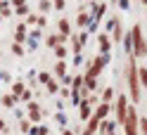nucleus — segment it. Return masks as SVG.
<instances>
[{
    "mask_svg": "<svg viewBox=\"0 0 147 135\" xmlns=\"http://www.w3.org/2000/svg\"><path fill=\"white\" fill-rule=\"evenodd\" d=\"M123 74H126L128 93H131V102H133V107H135L138 102H140V97H142L140 78H138V59H135V55H128V57H126V69H123Z\"/></svg>",
    "mask_w": 147,
    "mask_h": 135,
    "instance_id": "nucleus-1",
    "label": "nucleus"
},
{
    "mask_svg": "<svg viewBox=\"0 0 147 135\" xmlns=\"http://www.w3.org/2000/svg\"><path fill=\"white\" fill-rule=\"evenodd\" d=\"M131 38H133V55H135V59L138 57H145V52H147V38L142 33V24H133Z\"/></svg>",
    "mask_w": 147,
    "mask_h": 135,
    "instance_id": "nucleus-2",
    "label": "nucleus"
},
{
    "mask_svg": "<svg viewBox=\"0 0 147 135\" xmlns=\"http://www.w3.org/2000/svg\"><path fill=\"white\" fill-rule=\"evenodd\" d=\"M123 133H126V135H140V116H138V111H135L133 104L128 107V116H126V123H123Z\"/></svg>",
    "mask_w": 147,
    "mask_h": 135,
    "instance_id": "nucleus-3",
    "label": "nucleus"
},
{
    "mask_svg": "<svg viewBox=\"0 0 147 135\" xmlns=\"http://www.w3.org/2000/svg\"><path fill=\"white\" fill-rule=\"evenodd\" d=\"M126 116H128V95L126 93H119L116 95V126H123L126 123Z\"/></svg>",
    "mask_w": 147,
    "mask_h": 135,
    "instance_id": "nucleus-4",
    "label": "nucleus"
},
{
    "mask_svg": "<svg viewBox=\"0 0 147 135\" xmlns=\"http://www.w3.org/2000/svg\"><path fill=\"white\" fill-rule=\"evenodd\" d=\"M26 116H29V121L33 126H38L43 121V109H40V104L38 102H29V107H26Z\"/></svg>",
    "mask_w": 147,
    "mask_h": 135,
    "instance_id": "nucleus-5",
    "label": "nucleus"
},
{
    "mask_svg": "<svg viewBox=\"0 0 147 135\" xmlns=\"http://www.w3.org/2000/svg\"><path fill=\"white\" fill-rule=\"evenodd\" d=\"M78 119L83 123H88L90 119H93V104H90V100H81V104H78Z\"/></svg>",
    "mask_w": 147,
    "mask_h": 135,
    "instance_id": "nucleus-6",
    "label": "nucleus"
},
{
    "mask_svg": "<svg viewBox=\"0 0 147 135\" xmlns=\"http://www.w3.org/2000/svg\"><path fill=\"white\" fill-rule=\"evenodd\" d=\"M97 45H100V55H112V36L109 33H100L97 36Z\"/></svg>",
    "mask_w": 147,
    "mask_h": 135,
    "instance_id": "nucleus-7",
    "label": "nucleus"
},
{
    "mask_svg": "<svg viewBox=\"0 0 147 135\" xmlns=\"http://www.w3.org/2000/svg\"><path fill=\"white\" fill-rule=\"evenodd\" d=\"M109 111H112V104H105V102H100V104L95 107V109H93V119H97V121H105Z\"/></svg>",
    "mask_w": 147,
    "mask_h": 135,
    "instance_id": "nucleus-8",
    "label": "nucleus"
},
{
    "mask_svg": "<svg viewBox=\"0 0 147 135\" xmlns=\"http://www.w3.org/2000/svg\"><path fill=\"white\" fill-rule=\"evenodd\" d=\"M57 33L64 36V38H71V21L67 19V17H62V19L57 21Z\"/></svg>",
    "mask_w": 147,
    "mask_h": 135,
    "instance_id": "nucleus-9",
    "label": "nucleus"
},
{
    "mask_svg": "<svg viewBox=\"0 0 147 135\" xmlns=\"http://www.w3.org/2000/svg\"><path fill=\"white\" fill-rule=\"evenodd\" d=\"M69 38H64V36H59V33H52V36H48V38H45V45H48V48H59V45H64L67 43Z\"/></svg>",
    "mask_w": 147,
    "mask_h": 135,
    "instance_id": "nucleus-10",
    "label": "nucleus"
},
{
    "mask_svg": "<svg viewBox=\"0 0 147 135\" xmlns=\"http://www.w3.org/2000/svg\"><path fill=\"white\" fill-rule=\"evenodd\" d=\"M114 130H116V121H109V119L100 121V128H97V133H100V135H112Z\"/></svg>",
    "mask_w": 147,
    "mask_h": 135,
    "instance_id": "nucleus-11",
    "label": "nucleus"
},
{
    "mask_svg": "<svg viewBox=\"0 0 147 135\" xmlns=\"http://www.w3.org/2000/svg\"><path fill=\"white\" fill-rule=\"evenodd\" d=\"M90 24H93V17H90L88 12H78V17H76V26H81L83 31H88Z\"/></svg>",
    "mask_w": 147,
    "mask_h": 135,
    "instance_id": "nucleus-12",
    "label": "nucleus"
},
{
    "mask_svg": "<svg viewBox=\"0 0 147 135\" xmlns=\"http://www.w3.org/2000/svg\"><path fill=\"white\" fill-rule=\"evenodd\" d=\"M123 36H126V31H123L121 19H119V24L114 26V31H112V43H123Z\"/></svg>",
    "mask_w": 147,
    "mask_h": 135,
    "instance_id": "nucleus-13",
    "label": "nucleus"
},
{
    "mask_svg": "<svg viewBox=\"0 0 147 135\" xmlns=\"http://www.w3.org/2000/svg\"><path fill=\"white\" fill-rule=\"evenodd\" d=\"M14 33H17V36H14V43H17V45H22L26 38H29V36H26V24H17Z\"/></svg>",
    "mask_w": 147,
    "mask_h": 135,
    "instance_id": "nucleus-14",
    "label": "nucleus"
},
{
    "mask_svg": "<svg viewBox=\"0 0 147 135\" xmlns=\"http://www.w3.org/2000/svg\"><path fill=\"white\" fill-rule=\"evenodd\" d=\"M114 88L112 85H107L105 90H102V95H100V102H105V104H112V100H114Z\"/></svg>",
    "mask_w": 147,
    "mask_h": 135,
    "instance_id": "nucleus-15",
    "label": "nucleus"
},
{
    "mask_svg": "<svg viewBox=\"0 0 147 135\" xmlns=\"http://www.w3.org/2000/svg\"><path fill=\"white\" fill-rule=\"evenodd\" d=\"M52 76L55 78H64V76H67V62H57L55 69H52Z\"/></svg>",
    "mask_w": 147,
    "mask_h": 135,
    "instance_id": "nucleus-16",
    "label": "nucleus"
},
{
    "mask_svg": "<svg viewBox=\"0 0 147 135\" xmlns=\"http://www.w3.org/2000/svg\"><path fill=\"white\" fill-rule=\"evenodd\" d=\"M71 50H74V57L81 55V50H83V43L78 40V36H71Z\"/></svg>",
    "mask_w": 147,
    "mask_h": 135,
    "instance_id": "nucleus-17",
    "label": "nucleus"
},
{
    "mask_svg": "<svg viewBox=\"0 0 147 135\" xmlns=\"http://www.w3.org/2000/svg\"><path fill=\"white\" fill-rule=\"evenodd\" d=\"M138 78H140V88L147 90V66H138Z\"/></svg>",
    "mask_w": 147,
    "mask_h": 135,
    "instance_id": "nucleus-18",
    "label": "nucleus"
},
{
    "mask_svg": "<svg viewBox=\"0 0 147 135\" xmlns=\"http://www.w3.org/2000/svg\"><path fill=\"white\" fill-rule=\"evenodd\" d=\"M24 90H26V88H24V83H22V81H17V83H12V95L17 97V100H19V97L24 95Z\"/></svg>",
    "mask_w": 147,
    "mask_h": 135,
    "instance_id": "nucleus-19",
    "label": "nucleus"
},
{
    "mask_svg": "<svg viewBox=\"0 0 147 135\" xmlns=\"http://www.w3.org/2000/svg\"><path fill=\"white\" fill-rule=\"evenodd\" d=\"M119 24V17H109V19L105 21V33H109L112 36V31H114V26Z\"/></svg>",
    "mask_w": 147,
    "mask_h": 135,
    "instance_id": "nucleus-20",
    "label": "nucleus"
},
{
    "mask_svg": "<svg viewBox=\"0 0 147 135\" xmlns=\"http://www.w3.org/2000/svg\"><path fill=\"white\" fill-rule=\"evenodd\" d=\"M55 57H57L59 62H64V59L69 57V50L64 48V45H59V48H55Z\"/></svg>",
    "mask_w": 147,
    "mask_h": 135,
    "instance_id": "nucleus-21",
    "label": "nucleus"
},
{
    "mask_svg": "<svg viewBox=\"0 0 147 135\" xmlns=\"http://www.w3.org/2000/svg\"><path fill=\"white\" fill-rule=\"evenodd\" d=\"M45 88H48V93H50V95H59V83H57L55 78H52V81H50V83L45 85Z\"/></svg>",
    "mask_w": 147,
    "mask_h": 135,
    "instance_id": "nucleus-22",
    "label": "nucleus"
},
{
    "mask_svg": "<svg viewBox=\"0 0 147 135\" xmlns=\"http://www.w3.org/2000/svg\"><path fill=\"white\" fill-rule=\"evenodd\" d=\"M52 78H55V76L50 74V71H40V74H38V81H40V83H45V85H48Z\"/></svg>",
    "mask_w": 147,
    "mask_h": 135,
    "instance_id": "nucleus-23",
    "label": "nucleus"
},
{
    "mask_svg": "<svg viewBox=\"0 0 147 135\" xmlns=\"http://www.w3.org/2000/svg\"><path fill=\"white\" fill-rule=\"evenodd\" d=\"M29 10H31V7H29V5H24V3L14 7V12H17V14H22V17H29Z\"/></svg>",
    "mask_w": 147,
    "mask_h": 135,
    "instance_id": "nucleus-24",
    "label": "nucleus"
},
{
    "mask_svg": "<svg viewBox=\"0 0 147 135\" xmlns=\"http://www.w3.org/2000/svg\"><path fill=\"white\" fill-rule=\"evenodd\" d=\"M0 102H3L5 107H14V104H17V97H14V95H5Z\"/></svg>",
    "mask_w": 147,
    "mask_h": 135,
    "instance_id": "nucleus-25",
    "label": "nucleus"
},
{
    "mask_svg": "<svg viewBox=\"0 0 147 135\" xmlns=\"http://www.w3.org/2000/svg\"><path fill=\"white\" fill-rule=\"evenodd\" d=\"M10 14H12V10L7 7V3H3V0H0V17H10Z\"/></svg>",
    "mask_w": 147,
    "mask_h": 135,
    "instance_id": "nucleus-26",
    "label": "nucleus"
},
{
    "mask_svg": "<svg viewBox=\"0 0 147 135\" xmlns=\"http://www.w3.org/2000/svg\"><path fill=\"white\" fill-rule=\"evenodd\" d=\"M36 26H38V29L48 26V17H45V14H38V17H36Z\"/></svg>",
    "mask_w": 147,
    "mask_h": 135,
    "instance_id": "nucleus-27",
    "label": "nucleus"
},
{
    "mask_svg": "<svg viewBox=\"0 0 147 135\" xmlns=\"http://www.w3.org/2000/svg\"><path fill=\"white\" fill-rule=\"evenodd\" d=\"M19 128L26 133V135H29V130H31V121L29 119H22V123H19Z\"/></svg>",
    "mask_w": 147,
    "mask_h": 135,
    "instance_id": "nucleus-28",
    "label": "nucleus"
},
{
    "mask_svg": "<svg viewBox=\"0 0 147 135\" xmlns=\"http://www.w3.org/2000/svg\"><path fill=\"white\" fill-rule=\"evenodd\" d=\"M12 52H14L17 57H24V48H22V45H17V43H12Z\"/></svg>",
    "mask_w": 147,
    "mask_h": 135,
    "instance_id": "nucleus-29",
    "label": "nucleus"
},
{
    "mask_svg": "<svg viewBox=\"0 0 147 135\" xmlns=\"http://www.w3.org/2000/svg\"><path fill=\"white\" fill-rule=\"evenodd\" d=\"M55 121H57L59 126H64V123H67V116H64V111H57V114H55Z\"/></svg>",
    "mask_w": 147,
    "mask_h": 135,
    "instance_id": "nucleus-30",
    "label": "nucleus"
},
{
    "mask_svg": "<svg viewBox=\"0 0 147 135\" xmlns=\"http://www.w3.org/2000/svg\"><path fill=\"white\" fill-rule=\"evenodd\" d=\"M31 97H33V93H31V90H24V95L19 97V100H24L26 104H29V102H33V100H31Z\"/></svg>",
    "mask_w": 147,
    "mask_h": 135,
    "instance_id": "nucleus-31",
    "label": "nucleus"
},
{
    "mask_svg": "<svg viewBox=\"0 0 147 135\" xmlns=\"http://www.w3.org/2000/svg\"><path fill=\"white\" fill-rule=\"evenodd\" d=\"M59 97L69 100V97H71V90H69V88H59Z\"/></svg>",
    "mask_w": 147,
    "mask_h": 135,
    "instance_id": "nucleus-32",
    "label": "nucleus"
},
{
    "mask_svg": "<svg viewBox=\"0 0 147 135\" xmlns=\"http://www.w3.org/2000/svg\"><path fill=\"white\" fill-rule=\"evenodd\" d=\"M52 7H55V10H64V7H67V3H64V0H55Z\"/></svg>",
    "mask_w": 147,
    "mask_h": 135,
    "instance_id": "nucleus-33",
    "label": "nucleus"
},
{
    "mask_svg": "<svg viewBox=\"0 0 147 135\" xmlns=\"http://www.w3.org/2000/svg\"><path fill=\"white\" fill-rule=\"evenodd\" d=\"M140 135H147V119H140Z\"/></svg>",
    "mask_w": 147,
    "mask_h": 135,
    "instance_id": "nucleus-34",
    "label": "nucleus"
},
{
    "mask_svg": "<svg viewBox=\"0 0 147 135\" xmlns=\"http://www.w3.org/2000/svg\"><path fill=\"white\" fill-rule=\"evenodd\" d=\"M88 36H90L88 31H81V33H78V40H81V43L86 45V43H88Z\"/></svg>",
    "mask_w": 147,
    "mask_h": 135,
    "instance_id": "nucleus-35",
    "label": "nucleus"
},
{
    "mask_svg": "<svg viewBox=\"0 0 147 135\" xmlns=\"http://www.w3.org/2000/svg\"><path fill=\"white\" fill-rule=\"evenodd\" d=\"M38 7H40V12H48V10H50V7H52V3H48V0H45V3H40Z\"/></svg>",
    "mask_w": 147,
    "mask_h": 135,
    "instance_id": "nucleus-36",
    "label": "nucleus"
},
{
    "mask_svg": "<svg viewBox=\"0 0 147 135\" xmlns=\"http://www.w3.org/2000/svg\"><path fill=\"white\" fill-rule=\"evenodd\" d=\"M29 135H40V126H31V130H29Z\"/></svg>",
    "mask_w": 147,
    "mask_h": 135,
    "instance_id": "nucleus-37",
    "label": "nucleus"
},
{
    "mask_svg": "<svg viewBox=\"0 0 147 135\" xmlns=\"http://www.w3.org/2000/svg\"><path fill=\"white\" fill-rule=\"evenodd\" d=\"M36 17H38V14H29V17H26V24H36Z\"/></svg>",
    "mask_w": 147,
    "mask_h": 135,
    "instance_id": "nucleus-38",
    "label": "nucleus"
},
{
    "mask_svg": "<svg viewBox=\"0 0 147 135\" xmlns=\"http://www.w3.org/2000/svg\"><path fill=\"white\" fill-rule=\"evenodd\" d=\"M119 7H121V10H131V3H126V0H123V3H119Z\"/></svg>",
    "mask_w": 147,
    "mask_h": 135,
    "instance_id": "nucleus-39",
    "label": "nucleus"
},
{
    "mask_svg": "<svg viewBox=\"0 0 147 135\" xmlns=\"http://www.w3.org/2000/svg\"><path fill=\"white\" fill-rule=\"evenodd\" d=\"M0 133H7V126H5V121L0 119Z\"/></svg>",
    "mask_w": 147,
    "mask_h": 135,
    "instance_id": "nucleus-40",
    "label": "nucleus"
},
{
    "mask_svg": "<svg viewBox=\"0 0 147 135\" xmlns=\"http://www.w3.org/2000/svg\"><path fill=\"white\" fill-rule=\"evenodd\" d=\"M62 135H74V133H71L69 128H64V130H62Z\"/></svg>",
    "mask_w": 147,
    "mask_h": 135,
    "instance_id": "nucleus-41",
    "label": "nucleus"
},
{
    "mask_svg": "<svg viewBox=\"0 0 147 135\" xmlns=\"http://www.w3.org/2000/svg\"><path fill=\"white\" fill-rule=\"evenodd\" d=\"M112 135H116V133H112Z\"/></svg>",
    "mask_w": 147,
    "mask_h": 135,
    "instance_id": "nucleus-42",
    "label": "nucleus"
},
{
    "mask_svg": "<svg viewBox=\"0 0 147 135\" xmlns=\"http://www.w3.org/2000/svg\"><path fill=\"white\" fill-rule=\"evenodd\" d=\"M0 19H3V17H0Z\"/></svg>",
    "mask_w": 147,
    "mask_h": 135,
    "instance_id": "nucleus-43",
    "label": "nucleus"
},
{
    "mask_svg": "<svg viewBox=\"0 0 147 135\" xmlns=\"http://www.w3.org/2000/svg\"><path fill=\"white\" fill-rule=\"evenodd\" d=\"M48 135H50V133H48Z\"/></svg>",
    "mask_w": 147,
    "mask_h": 135,
    "instance_id": "nucleus-44",
    "label": "nucleus"
}]
</instances>
